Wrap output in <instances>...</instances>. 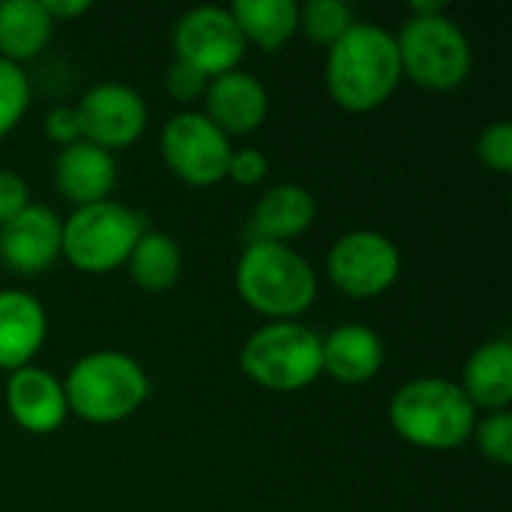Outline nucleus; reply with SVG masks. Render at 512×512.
<instances>
[{
  "mask_svg": "<svg viewBox=\"0 0 512 512\" xmlns=\"http://www.w3.org/2000/svg\"><path fill=\"white\" fill-rule=\"evenodd\" d=\"M69 414L108 426L129 420L150 396L144 366L126 351H90L63 378Z\"/></svg>",
  "mask_w": 512,
  "mask_h": 512,
  "instance_id": "4",
  "label": "nucleus"
},
{
  "mask_svg": "<svg viewBox=\"0 0 512 512\" xmlns=\"http://www.w3.org/2000/svg\"><path fill=\"white\" fill-rule=\"evenodd\" d=\"M480 453L495 465H512V417L510 411H495L483 420H477L474 435Z\"/></svg>",
  "mask_w": 512,
  "mask_h": 512,
  "instance_id": "25",
  "label": "nucleus"
},
{
  "mask_svg": "<svg viewBox=\"0 0 512 512\" xmlns=\"http://www.w3.org/2000/svg\"><path fill=\"white\" fill-rule=\"evenodd\" d=\"M159 147L171 174L189 186H216L228 177V159L234 150L231 138L204 111H180L168 117Z\"/></svg>",
  "mask_w": 512,
  "mask_h": 512,
  "instance_id": "9",
  "label": "nucleus"
},
{
  "mask_svg": "<svg viewBox=\"0 0 512 512\" xmlns=\"http://www.w3.org/2000/svg\"><path fill=\"white\" fill-rule=\"evenodd\" d=\"M42 3H45L48 15L54 18V24H57V21L78 18V15H84L87 9H93L90 0H42Z\"/></svg>",
  "mask_w": 512,
  "mask_h": 512,
  "instance_id": "31",
  "label": "nucleus"
},
{
  "mask_svg": "<svg viewBox=\"0 0 512 512\" xmlns=\"http://www.w3.org/2000/svg\"><path fill=\"white\" fill-rule=\"evenodd\" d=\"M246 45L279 51L300 30V6L294 0H237L228 6Z\"/></svg>",
  "mask_w": 512,
  "mask_h": 512,
  "instance_id": "21",
  "label": "nucleus"
},
{
  "mask_svg": "<svg viewBox=\"0 0 512 512\" xmlns=\"http://www.w3.org/2000/svg\"><path fill=\"white\" fill-rule=\"evenodd\" d=\"M207 75H201L195 66L183 63L174 57V63L165 69V90L174 102H195V99H204V90H207Z\"/></svg>",
  "mask_w": 512,
  "mask_h": 512,
  "instance_id": "27",
  "label": "nucleus"
},
{
  "mask_svg": "<svg viewBox=\"0 0 512 512\" xmlns=\"http://www.w3.org/2000/svg\"><path fill=\"white\" fill-rule=\"evenodd\" d=\"M402 78L426 90H453L468 81L474 66L471 39L447 9L432 15H408L396 33Z\"/></svg>",
  "mask_w": 512,
  "mask_h": 512,
  "instance_id": "5",
  "label": "nucleus"
},
{
  "mask_svg": "<svg viewBox=\"0 0 512 512\" xmlns=\"http://www.w3.org/2000/svg\"><path fill=\"white\" fill-rule=\"evenodd\" d=\"M45 135L60 144V147H69L75 141H84L81 138V123H78V111L72 105H57L45 114Z\"/></svg>",
  "mask_w": 512,
  "mask_h": 512,
  "instance_id": "30",
  "label": "nucleus"
},
{
  "mask_svg": "<svg viewBox=\"0 0 512 512\" xmlns=\"http://www.w3.org/2000/svg\"><path fill=\"white\" fill-rule=\"evenodd\" d=\"M54 33V18L42 0H3L0 3V57L21 66L42 54Z\"/></svg>",
  "mask_w": 512,
  "mask_h": 512,
  "instance_id": "20",
  "label": "nucleus"
},
{
  "mask_svg": "<svg viewBox=\"0 0 512 512\" xmlns=\"http://www.w3.org/2000/svg\"><path fill=\"white\" fill-rule=\"evenodd\" d=\"M132 282L147 294H162L177 285L183 273V252L177 240L165 231L147 228L126 258Z\"/></svg>",
  "mask_w": 512,
  "mask_h": 512,
  "instance_id": "22",
  "label": "nucleus"
},
{
  "mask_svg": "<svg viewBox=\"0 0 512 512\" xmlns=\"http://www.w3.org/2000/svg\"><path fill=\"white\" fill-rule=\"evenodd\" d=\"M144 231V216L129 204L114 198L96 201L87 207H75L63 219L60 255L81 273H111L117 267H126V258Z\"/></svg>",
  "mask_w": 512,
  "mask_h": 512,
  "instance_id": "7",
  "label": "nucleus"
},
{
  "mask_svg": "<svg viewBox=\"0 0 512 512\" xmlns=\"http://www.w3.org/2000/svg\"><path fill=\"white\" fill-rule=\"evenodd\" d=\"M54 186L75 207L108 201L117 186L114 153L90 141H75L69 147H60L54 159Z\"/></svg>",
  "mask_w": 512,
  "mask_h": 512,
  "instance_id": "15",
  "label": "nucleus"
},
{
  "mask_svg": "<svg viewBox=\"0 0 512 512\" xmlns=\"http://www.w3.org/2000/svg\"><path fill=\"white\" fill-rule=\"evenodd\" d=\"M246 54V39L225 6H195L186 9L174 24V57L195 66L201 75L216 78L240 69Z\"/></svg>",
  "mask_w": 512,
  "mask_h": 512,
  "instance_id": "10",
  "label": "nucleus"
},
{
  "mask_svg": "<svg viewBox=\"0 0 512 512\" xmlns=\"http://www.w3.org/2000/svg\"><path fill=\"white\" fill-rule=\"evenodd\" d=\"M402 273L399 246L372 228L342 234L327 252V279L345 297L372 300L387 294Z\"/></svg>",
  "mask_w": 512,
  "mask_h": 512,
  "instance_id": "8",
  "label": "nucleus"
},
{
  "mask_svg": "<svg viewBox=\"0 0 512 512\" xmlns=\"http://www.w3.org/2000/svg\"><path fill=\"white\" fill-rule=\"evenodd\" d=\"M321 363L339 384H366L384 366V342L366 324H339L321 339Z\"/></svg>",
  "mask_w": 512,
  "mask_h": 512,
  "instance_id": "18",
  "label": "nucleus"
},
{
  "mask_svg": "<svg viewBox=\"0 0 512 512\" xmlns=\"http://www.w3.org/2000/svg\"><path fill=\"white\" fill-rule=\"evenodd\" d=\"M6 411L24 432L51 435L69 417V402L63 381L42 366H24L9 372L6 381Z\"/></svg>",
  "mask_w": 512,
  "mask_h": 512,
  "instance_id": "13",
  "label": "nucleus"
},
{
  "mask_svg": "<svg viewBox=\"0 0 512 512\" xmlns=\"http://www.w3.org/2000/svg\"><path fill=\"white\" fill-rule=\"evenodd\" d=\"M30 204V189L21 174L0 168V225L15 219Z\"/></svg>",
  "mask_w": 512,
  "mask_h": 512,
  "instance_id": "29",
  "label": "nucleus"
},
{
  "mask_svg": "<svg viewBox=\"0 0 512 512\" xmlns=\"http://www.w3.org/2000/svg\"><path fill=\"white\" fill-rule=\"evenodd\" d=\"M48 336L45 306L18 288L0 291V369L15 372L30 366V360L42 351Z\"/></svg>",
  "mask_w": 512,
  "mask_h": 512,
  "instance_id": "16",
  "label": "nucleus"
},
{
  "mask_svg": "<svg viewBox=\"0 0 512 512\" xmlns=\"http://www.w3.org/2000/svg\"><path fill=\"white\" fill-rule=\"evenodd\" d=\"M465 396L474 408H486L489 414L507 411L512 402V345L510 339L483 342L465 363L462 384Z\"/></svg>",
  "mask_w": 512,
  "mask_h": 512,
  "instance_id": "19",
  "label": "nucleus"
},
{
  "mask_svg": "<svg viewBox=\"0 0 512 512\" xmlns=\"http://www.w3.org/2000/svg\"><path fill=\"white\" fill-rule=\"evenodd\" d=\"M81 138L114 153L135 144L147 129V102L144 96L123 81L93 84L75 105Z\"/></svg>",
  "mask_w": 512,
  "mask_h": 512,
  "instance_id": "11",
  "label": "nucleus"
},
{
  "mask_svg": "<svg viewBox=\"0 0 512 512\" xmlns=\"http://www.w3.org/2000/svg\"><path fill=\"white\" fill-rule=\"evenodd\" d=\"M204 114L231 138L255 132L270 114V96L258 75L231 69L207 81Z\"/></svg>",
  "mask_w": 512,
  "mask_h": 512,
  "instance_id": "14",
  "label": "nucleus"
},
{
  "mask_svg": "<svg viewBox=\"0 0 512 512\" xmlns=\"http://www.w3.org/2000/svg\"><path fill=\"white\" fill-rule=\"evenodd\" d=\"M270 171L267 156L258 147H237L228 159V177L240 186H258Z\"/></svg>",
  "mask_w": 512,
  "mask_h": 512,
  "instance_id": "28",
  "label": "nucleus"
},
{
  "mask_svg": "<svg viewBox=\"0 0 512 512\" xmlns=\"http://www.w3.org/2000/svg\"><path fill=\"white\" fill-rule=\"evenodd\" d=\"M63 249V219L45 204H27L0 225V264L21 276L45 273Z\"/></svg>",
  "mask_w": 512,
  "mask_h": 512,
  "instance_id": "12",
  "label": "nucleus"
},
{
  "mask_svg": "<svg viewBox=\"0 0 512 512\" xmlns=\"http://www.w3.org/2000/svg\"><path fill=\"white\" fill-rule=\"evenodd\" d=\"M240 369L273 393L306 390L324 372L321 336L300 321H267L243 342Z\"/></svg>",
  "mask_w": 512,
  "mask_h": 512,
  "instance_id": "6",
  "label": "nucleus"
},
{
  "mask_svg": "<svg viewBox=\"0 0 512 512\" xmlns=\"http://www.w3.org/2000/svg\"><path fill=\"white\" fill-rule=\"evenodd\" d=\"M30 108V78L27 72L0 57V138L9 135Z\"/></svg>",
  "mask_w": 512,
  "mask_h": 512,
  "instance_id": "24",
  "label": "nucleus"
},
{
  "mask_svg": "<svg viewBox=\"0 0 512 512\" xmlns=\"http://www.w3.org/2000/svg\"><path fill=\"white\" fill-rule=\"evenodd\" d=\"M477 156L480 162L495 174L512 171V126L507 120H498L486 126L477 138Z\"/></svg>",
  "mask_w": 512,
  "mask_h": 512,
  "instance_id": "26",
  "label": "nucleus"
},
{
  "mask_svg": "<svg viewBox=\"0 0 512 512\" xmlns=\"http://www.w3.org/2000/svg\"><path fill=\"white\" fill-rule=\"evenodd\" d=\"M354 21V9L342 0H309L306 6H300V30L324 48L342 39Z\"/></svg>",
  "mask_w": 512,
  "mask_h": 512,
  "instance_id": "23",
  "label": "nucleus"
},
{
  "mask_svg": "<svg viewBox=\"0 0 512 512\" xmlns=\"http://www.w3.org/2000/svg\"><path fill=\"white\" fill-rule=\"evenodd\" d=\"M390 423L402 441L420 450H456L471 441L477 408L450 378L405 381L390 399Z\"/></svg>",
  "mask_w": 512,
  "mask_h": 512,
  "instance_id": "3",
  "label": "nucleus"
},
{
  "mask_svg": "<svg viewBox=\"0 0 512 512\" xmlns=\"http://www.w3.org/2000/svg\"><path fill=\"white\" fill-rule=\"evenodd\" d=\"M234 285L240 300L267 321H300L318 297V273L291 243H246Z\"/></svg>",
  "mask_w": 512,
  "mask_h": 512,
  "instance_id": "2",
  "label": "nucleus"
},
{
  "mask_svg": "<svg viewBox=\"0 0 512 512\" xmlns=\"http://www.w3.org/2000/svg\"><path fill=\"white\" fill-rule=\"evenodd\" d=\"M318 216L315 195L300 183H279L267 189L249 219L246 243H288L312 228Z\"/></svg>",
  "mask_w": 512,
  "mask_h": 512,
  "instance_id": "17",
  "label": "nucleus"
},
{
  "mask_svg": "<svg viewBox=\"0 0 512 512\" xmlns=\"http://www.w3.org/2000/svg\"><path fill=\"white\" fill-rule=\"evenodd\" d=\"M402 81L396 33L375 21H354L327 48L324 84L330 99L354 114L381 108Z\"/></svg>",
  "mask_w": 512,
  "mask_h": 512,
  "instance_id": "1",
  "label": "nucleus"
}]
</instances>
